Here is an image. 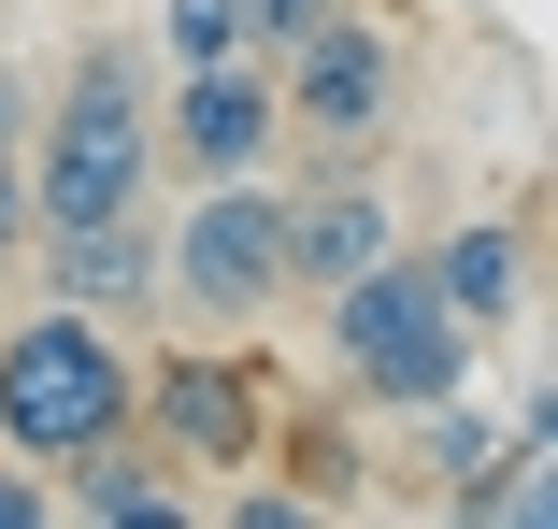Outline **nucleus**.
Returning a JSON list of instances; mask_svg holds the SVG:
<instances>
[{
  "instance_id": "nucleus-1",
  "label": "nucleus",
  "mask_w": 558,
  "mask_h": 529,
  "mask_svg": "<svg viewBox=\"0 0 558 529\" xmlns=\"http://www.w3.org/2000/svg\"><path fill=\"white\" fill-rule=\"evenodd\" d=\"M158 172V100L116 44H86L72 86L29 115V230H72V216H130Z\"/></svg>"
},
{
  "instance_id": "nucleus-2",
  "label": "nucleus",
  "mask_w": 558,
  "mask_h": 529,
  "mask_svg": "<svg viewBox=\"0 0 558 529\" xmlns=\"http://www.w3.org/2000/svg\"><path fill=\"white\" fill-rule=\"evenodd\" d=\"M315 315H329V386L373 401V415H415V401H444V386H473V344H487V330H459V315L429 300L415 244H387L373 272H344Z\"/></svg>"
},
{
  "instance_id": "nucleus-3",
  "label": "nucleus",
  "mask_w": 558,
  "mask_h": 529,
  "mask_svg": "<svg viewBox=\"0 0 558 529\" xmlns=\"http://www.w3.org/2000/svg\"><path fill=\"white\" fill-rule=\"evenodd\" d=\"M130 372L144 358L100 330V315H72V300L15 315V330H0V458H72L100 430H130Z\"/></svg>"
},
{
  "instance_id": "nucleus-4",
  "label": "nucleus",
  "mask_w": 558,
  "mask_h": 529,
  "mask_svg": "<svg viewBox=\"0 0 558 529\" xmlns=\"http://www.w3.org/2000/svg\"><path fill=\"white\" fill-rule=\"evenodd\" d=\"M158 300H186L201 330H258L287 300V186L272 172H215L158 230Z\"/></svg>"
},
{
  "instance_id": "nucleus-5",
  "label": "nucleus",
  "mask_w": 558,
  "mask_h": 529,
  "mask_svg": "<svg viewBox=\"0 0 558 529\" xmlns=\"http://www.w3.org/2000/svg\"><path fill=\"white\" fill-rule=\"evenodd\" d=\"M272 372L258 358H201V344H172V358H144L130 372V430L172 458V472H258L272 458Z\"/></svg>"
},
{
  "instance_id": "nucleus-6",
  "label": "nucleus",
  "mask_w": 558,
  "mask_h": 529,
  "mask_svg": "<svg viewBox=\"0 0 558 529\" xmlns=\"http://www.w3.org/2000/svg\"><path fill=\"white\" fill-rule=\"evenodd\" d=\"M272 100H287V144H315L329 172H344V158H373L387 100H401V44H387L373 15H329V29L272 72Z\"/></svg>"
},
{
  "instance_id": "nucleus-7",
  "label": "nucleus",
  "mask_w": 558,
  "mask_h": 529,
  "mask_svg": "<svg viewBox=\"0 0 558 529\" xmlns=\"http://www.w3.org/2000/svg\"><path fill=\"white\" fill-rule=\"evenodd\" d=\"M272 144H287V100H272L258 58H186V72H172L158 158H186V172L215 186V172H272Z\"/></svg>"
},
{
  "instance_id": "nucleus-8",
  "label": "nucleus",
  "mask_w": 558,
  "mask_h": 529,
  "mask_svg": "<svg viewBox=\"0 0 558 529\" xmlns=\"http://www.w3.org/2000/svg\"><path fill=\"white\" fill-rule=\"evenodd\" d=\"M29 258H44V300L100 315V330H130V315L158 300V230H144V200H130V216H72V230H29Z\"/></svg>"
},
{
  "instance_id": "nucleus-9",
  "label": "nucleus",
  "mask_w": 558,
  "mask_h": 529,
  "mask_svg": "<svg viewBox=\"0 0 558 529\" xmlns=\"http://www.w3.org/2000/svg\"><path fill=\"white\" fill-rule=\"evenodd\" d=\"M401 244V216H387V186L344 158L329 186H287V300H329L344 272H373Z\"/></svg>"
},
{
  "instance_id": "nucleus-10",
  "label": "nucleus",
  "mask_w": 558,
  "mask_h": 529,
  "mask_svg": "<svg viewBox=\"0 0 558 529\" xmlns=\"http://www.w3.org/2000/svg\"><path fill=\"white\" fill-rule=\"evenodd\" d=\"M44 487H58V515H86V529H186V487H172V458H158L144 430H100V444L44 458Z\"/></svg>"
},
{
  "instance_id": "nucleus-11",
  "label": "nucleus",
  "mask_w": 558,
  "mask_h": 529,
  "mask_svg": "<svg viewBox=\"0 0 558 529\" xmlns=\"http://www.w3.org/2000/svg\"><path fill=\"white\" fill-rule=\"evenodd\" d=\"M415 272H429V300L459 315V330H515L530 315V230L515 216H473V230L415 244Z\"/></svg>"
},
{
  "instance_id": "nucleus-12",
  "label": "nucleus",
  "mask_w": 558,
  "mask_h": 529,
  "mask_svg": "<svg viewBox=\"0 0 558 529\" xmlns=\"http://www.w3.org/2000/svg\"><path fill=\"white\" fill-rule=\"evenodd\" d=\"M487 458H501V415H473V386L415 401V472H429V515H459V501L487 487Z\"/></svg>"
},
{
  "instance_id": "nucleus-13",
  "label": "nucleus",
  "mask_w": 558,
  "mask_h": 529,
  "mask_svg": "<svg viewBox=\"0 0 558 529\" xmlns=\"http://www.w3.org/2000/svg\"><path fill=\"white\" fill-rule=\"evenodd\" d=\"M272 444H287V487H301L315 515H344V501H359V472H373V458H359V430H329V415H301V430L272 415Z\"/></svg>"
},
{
  "instance_id": "nucleus-14",
  "label": "nucleus",
  "mask_w": 558,
  "mask_h": 529,
  "mask_svg": "<svg viewBox=\"0 0 558 529\" xmlns=\"http://www.w3.org/2000/svg\"><path fill=\"white\" fill-rule=\"evenodd\" d=\"M329 15H344V0H244V58H258V72H287Z\"/></svg>"
},
{
  "instance_id": "nucleus-15",
  "label": "nucleus",
  "mask_w": 558,
  "mask_h": 529,
  "mask_svg": "<svg viewBox=\"0 0 558 529\" xmlns=\"http://www.w3.org/2000/svg\"><path fill=\"white\" fill-rule=\"evenodd\" d=\"M158 44H172V72H186V58H244V0H172Z\"/></svg>"
},
{
  "instance_id": "nucleus-16",
  "label": "nucleus",
  "mask_w": 558,
  "mask_h": 529,
  "mask_svg": "<svg viewBox=\"0 0 558 529\" xmlns=\"http://www.w3.org/2000/svg\"><path fill=\"white\" fill-rule=\"evenodd\" d=\"M230 529H315L301 487H230Z\"/></svg>"
},
{
  "instance_id": "nucleus-17",
  "label": "nucleus",
  "mask_w": 558,
  "mask_h": 529,
  "mask_svg": "<svg viewBox=\"0 0 558 529\" xmlns=\"http://www.w3.org/2000/svg\"><path fill=\"white\" fill-rule=\"evenodd\" d=\"M44 515H58V487H44V458H29V472H0V529H44Z\"/></svg>"
},
{
  "instance_id": "nucleus-18",
  "label": "nucleus",
  "mask_w": 558,
  "mask_h": 529,
  "mask_svg": "<svg viewBox=\"0 0 558 529\" xmlns=\"http://www.w3.org/2000/svg\"><path fill=\"white\" fill-rule=\"evenodd\" d=\"M29 115H44V100H29L15 72H0V158H29Z\"/></svg>"
}]
</instances>
